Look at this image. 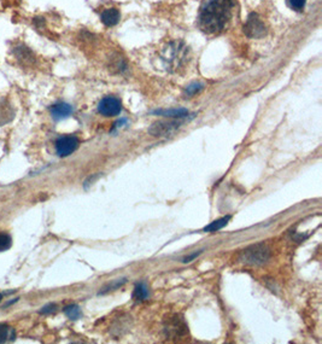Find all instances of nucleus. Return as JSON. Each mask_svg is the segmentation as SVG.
Wrapping results in <instances>:
<instances>
[{"label": "nucleus", "instance_id": "3", "mask_svg": "<svg viewBox=\"0 0 322 344\" xmlns=\"http://www.w3.org/2000/svg\"><path fill=\"white\" fill-rule=\"evenodd\" d=\"M164 332L169 338H181L189 333V327L181 315L174 314L164 320Z\"/></svg>", "mask_w": 322, "mask_h": 344}, {"label": "nucleus", "instance_id": "6", "mask_svg": "<svg viewBox=\"0 0 322 344\" xmlns=\"http://www.w3.org/2000/svg\"><path fill=\"white\" fill-rule=\"evenodd\" d=\"M98 111L103 116H117L122 111V103L115 97H104L98 104Z\"/></svg>", "mask_w": 322, "mask_h": 344}, {"label": "nucleus", "instance_id": "20", "mask_svg": "<svg viewBox=\"0 0 322 344\" xmlns=\"http://www.w3.org/2000/svg\"><path fill=\"white\" fill-rule=\"evenodd\" d=\"M57 309H58L57 304H56V303H50V304L45 305L43 308H41L40 314H52V313H55Z\"/></svg>", "mask_w": 322, "mask_h": 344}, {"label": "nucleus", "instance_id": "21", "mask_svg": "<svg viewBox=\"0 0 322 344\" xmlns=\"http://www.w3.org/2000/svg\"><path fill=\"white\" fill-rule=\"evenodd\" d=\"M126 283V279H121V280H117V281H115L114 284H111V285H109V286L107 287V290L105 291H103L102 294H105V292H109V291H114V290L117 289V287H120V286H122L123 284Z\"/></svg>", "mask_w": 322, "mask_h": 344}, {"label": "nucleus", "instance_id": "23", "mask_svg": "<svg viewBox=\"0 0 322 344\" xmlns=\"http://www.w3.org/2000/svg\"><path fill=\"white\" fill-rule=\"evenodd\" d=\"M1 300H2V294H0V302H1Z\"/></svg>", "mask_w": 322, "mask_h": 344}, {"label": "nucleus", "instance_id": "8", "mask_svg": "<svg viewBox=\"0 0 322 344\" xmlns=\"http://www.w3.org/2000/svg\"><path fill=\"white\" fill-rule=\"evenodd\" d=\"M51 115H52V117L55 120H64L66 119V117L71 116V114H73V107L69 104H66V103H57V104L52 105L50 109Z\"/></svg>", "mask_w": 322, "mask_h": 344}, {"label": "nucleus", "instance_id": "5", "mask_svg": "<svg viewBox=\"0 0 322 344\" xmlns=\"http://www.w3.org/2000/svg\"><path fill=\"white\" fill-rule=\"evenodd\" d=\"M244 33L249 38H254V39H258L265 34V25L263 21L258 17V15L252 12L249 17H247L246 23L244 24Z\"/></svg>", "mask_w": 322, "mask_h": 344}, {"label": "nucleus", "instance_id": "10", "mask_svg": "<svg viewBox=\"0 0 322 344\" xmlns=\"http://www.w3.org/2000/svg\"><path fill=\"white\" fill-rule=\"evenodd\" d=\"M14 55L22 63H30L34 61V53L32 52V50L27 47V46L20 45L17 47L14 48Z\"/></svg>", "mask_w": 322, "mask_h": 344}, {"label": "nucleus", "instance_id": "22", "mask_svg": "<svg viewBox=\"0 0 322 344\" xmlns=\"http://www.w3.org/2000/svg\"><path fill=\"white\" fill-rule=\"evenodd\" d=\"M200 254H202V251H198V253H193V254H191V255L186 256V258H185L184 260H182V262H184V263H189V262H191V261H193V260H194L195 258H198V256H199Z\"/></svg>", "mask_w": 322, "mask_h": 344}, {"label": "nucleus", "instance_id": "17", "mask_svg": "<svg viewBox=\"0 0 322 344\" xmlns=\"http://www.w3.org/2000/svg\"><path fill=\"white\" fill-rule=\"evenodd\" d=\"M12 238L7 233H0V253L6 251L11 248Z\"/></svg>", "mask_w": 322, "mask_h": 344}, {"label": "nucleus", "instance_id": "14", "mask_svg": "<svg viewBox=\"0 0 322 344\" xmlns=\"http://www.w3.org/2000/svg\"><path fill=\"white\" fill-rule=\"evenodd\" d=\"M16 338V332L6 324H0V343L12 342Z\"/></svg>", "mask_w": 322, "mask_h": 344}, {"label": "nucleus", "instance_id": "19", "mask_svg": "<svg viewBox=\"0 0 322 344\" xmlns=\"http://www.w3.org/2000/svg\"><path fill=\"white\" fill-rule=\"evenodd\" d=\"M203 89V85L202 84H192L191 86H189L186 88L187 94H190V96H193V94L198 93L199 91H202Z\"/></svg>", "mask_w": 322, "mask_h": 344}, {"label": "nucleus", "instance_id": "7", "mask_svg": "<svg viewBox=\"0 0 322 344\" xmlns=\"http://www.w3.org/2000/svg\"><path fill=\"white\" fill-rule=\"evenodd\" d=\"M181 125L182 122L177 121V120H174V121L172 120V121L154 122L150 127V129H149V133L151 135H153V137H168V135L172 134L175 130L179 129Z\"/></svg>", "mask_w": 322, "mask_h": 344}, {"label": "nucleus", "instance_id": "12", "mask_svg": "<svg viewBox=\"0 0 322 344\" xmlns=\"http://www.w3.org/2000/svg\"><path fill=\"white\" fill-rule=\"evenodd\" d=\"M149 295H150V292H149V286L146 285V283H138L135 285V287H134V291H133V300L135 302H143L146 301V300L149 299Z\"/></svg>", "mask_w": 322, "mask_h": 344}, {"label": "nucleus", "instance_id": "18", "mask_svg": "<svg viewBox=\"0 0 322 344\" xmlns=\"http://www.w3.org/2000/svg\"><path fill=\"white\" fill-rule=\"evenodd\" d=\"M306 0H290V4L292 9H295L296 11H302L305 6Z\"/></svg>", "mask_w": 322, "mask_h": 344}, {"label": "nucleus", "instance_id": "11", "mask_svg": "<svg viewBox=\"0 0 322 344\" xmlns=\"http://www.w3.org/2000/svg\"><path fill=\"white\" fill-rule=\"evenodd\" d=\"M14 119V111H12L11 105L7 103L6 99L0 101V126L10 122Z\"/></svg>", "mask_w": 322, "mask_h": 344}, {"label": "nucleus", "instance_id": "2", "mask_svg": "<svg viewBox=\"0 0 322 344\" xmlns=\"http://www.w3.org/2000/svg\"><path fill=\"white\" fill-rule=\"evenodd\" d=\"M272 250L265 243H257L243 249L238 255V261L247 266H262L270 260Z\"/></svg>", "mask_w": 322, "mask_h": 344}, {"label": "nucleus", "instance_id": "4", "mask_svg": "<svg viewBox=\"0 0 322 344\" xmlns=\"http://www.w3.org/2000/svg\"><path fill=\"white\" fill-rule=\"evenodd\" d=\"M79 138L75 135H63L56 140V152L59 157H68L79 148Z\"/></svg>", "mask_w": 322, "mask_h": 344}, {"label": "nucleus", "instance_id": "13", "mask_svg": "<svg viewBox=\"0 0 322 344\" xmlns=\"http://www.w3.org/2000/svg\"><path fill=\"white\" fill-rule=\"evenodd\" d=\"M231 219H232L231 215H226V216L221 217V219H217L215 220V221L209 223L207 227H204V230L203 231H204V232H211V233L217 232V231L222 230L225 226H227Z\"/></svg>", "mask_w": 322, "mask_h": 344}, {"label": "nucleus", "instance_id": "16", "mask_svg": "<svg viewBox=\"0 0 322 344\" xmlns=\"http://www.w3.org/2000/svg\"><path fill=\"white\" fill-rule=\"evenodd\" d=\"M154 114L163 115V116L175 117V119H182V117L187 116L189 111L185 109H175V110H166V111H156Z\"/></svg>", "mask_w": 322, "mask_h": 344}, {"label": "nucleus", "instance_id": "9", "mask_svg": "<svg viewBox=\"0 0 322 344\" xmlns=\"http://www.w3.org/2000/svg\"><path fill=\"white\" fill-rule=\"evenodd\" d=\"M102 22L104 23L107 27H114L120 22L121 14L116 7H111V9H107L102 12Z\"/></svg>", "mask_w": 322, "mask_h": 344}, {"label": "nucleus", "instance_id": "15", "mask_svg": "<svg viewBox=\"0 0 322 344\" xmlns=\"http://www.w3.org/2000/svg\"><path fill=\"white\" fill-rule=\"evenodd\" d=\"M64 313L70 320H79L82 317L81 309L77 304H70L64 308Z\"/></svg>", "mask_w": 322, "mask_h": 344}, {"label": "nucleus", "instance_id": "1", "mask_svg": "<svg viewBox=\"0 0 322 344\" xmlns=\"http://www.w3.org/2000/svg\"><path fill=\"white\" fill-rule=\"evenodd\" d=\"M232 9V0H210L200 12V28L208 34L221 32L231 19Z\"/></svg>", "mask_w": 322, "mask_h": 344}]
</instances>
